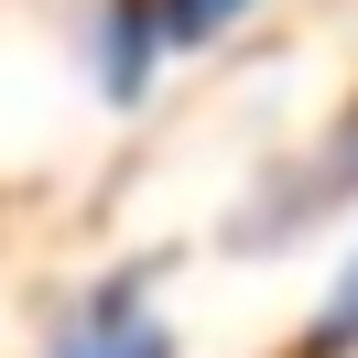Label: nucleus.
Instances as JSON below:
<instances>
[{
    "instance_id": "obj_3",
    "label": "nucleus",
    "mask_w": 358,
    "mask_h": 358,
    "mask_svg": "<svg viewBox=\"0 0 358 358\" xmlns=\"http://www.w3.org/2000/svg\"><path fill=\"white\" fill-rule=\"evenodd\" d=\"M348 196H358V109L336 120V141L315 152V174L282 196V228H293V217H315V206H348Z\"/></svg>"
},
{
    "instance_id": "obj_4",
    "label": "nucleus",
    "mask_w": 358,
    "mask_h": 358,
    "mask_svg": "<svg viewBox=\"0 0 358 358\" xmlns=\"http://www.w3.org/2000/svg\"><path fill=\"white\" fill-rule=\"evenodd\" d=\"M358 348V261L336 271V293L315 304V326H304V358H348Z\"/></svg>"
},
{
    "instance_id": "obj_2",
    "label": "nucleus",
    "mask_w": 358,
    "mask_h": 358,
    "mask_svg": "<svg viewBox=\"0 0 358 358\" xmlns=\"http://www.w3.org/2000/svg\"><path fill=\"white\" fill-rule=\"evenodd\" d=\"M55 358H174V336H163V315L141 304V282H109V293H87V304L66 315Z\"/></svg>"
},
{
    "instance_id": "obj_1",
    "label": "nucleus",
    "mask_w": 358,
    "mask_h": 358,
    "mask_svg": "<svg viewBox=\"0 0 358 358\" xmlns=\"http://www.w3.org/2000/svg\"><path fill=\"white\" fill-rule=\"evenodd\" d=\"M250 22V0H98V33H87V66H98V98L131 109L152 87V66L174 55H206L217 33Z\"/></svg>"
}]
</instances>
